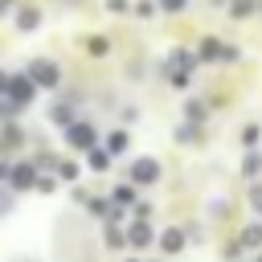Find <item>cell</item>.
<instances>
[{"instance_id":"9c48e42d","label":"cell","mask_w":262,"mask_h":262,"mask_svg":"<svg viewBox=\"0 0 262 262\" xmlns=\"http://www.w3.org/2000/svg\"><path fill=\"white\" fill-rule=\"evenodd\" d=\"M123 147H127V135H123V131H111V135H106V151H111V156H119Z\"/></svg>"},{"instance_id":"6da1fadb","label":"cell","mask_w":262,"mask_h":262,"mask_svg":"<svg viewBox=\"0 0 262 262\" xmlns=\"http://www.w3.org/2000/svg\"><path fill=\"white\" fill-rule=\"evenodd\" d=\"M29 78H33V86H57V66L37 57V61H29Z\"/></svg>"},{"instance_id":"5b68a950","label":"cell","mask_w":262,"mask_h":262,"mask_svg":"<svg viewBox=\"0 0 262 262\" xmlns=\"http://www.w3.org/2000/svg\"><path fill=\"white\" fill-rule=\"evenodd\" d=\"M127 242H131L135 250H147V246H151V225H147V221H139V225H131V233H127Z\"/></svg>"},{"instance_id":"4fadbf2b","label":"cell","mask_w":262,"mask_h":262,"mask_svg":"<svg viewBox=\"0 0 262 262\" xmlns=\"http://www.w3.org/2000/svg\"><path fill=\"white\" fill-rule=\"evenodd\" d=\"M123 242H127V237H123V233H119L115 225H106V246H111V250H119Z\"/></svg>"},{"instance_id":"7c38bea8","label":"cell","mask_w":262,"mask_h":262,"mask_svg":"<svg viewBox=\"0 0 262 262\" xmlns=\"http://www.w3.org/2000/svg\"><path fill=\"white\" fill-rule=\"evenodd\" d=\"M111 164V151L102 147V151H90V168H106Z\"/></svg>"},{"instance_id":"9a60e30c","label":"cell","mask_w":262,"mask_h":262,"mask_svg":"<svg viewBox=\"0 0 262 262\" xmlns=\"http://www.w3.org/2000/svg\"><path fill=\"white\" fill-rule=\"evenodd\" d=\"M242 168H246V172H258V168H262V160H258V156H254V151H250V156H246V164H242Z\"/></svg>"},{"instance_id":"ffe728a7","label":"cell","mask_w":262,"mask_h":262,"mask_svg":"<svg viewBox=\"0 0 262 262\" xmlns=\"http://www.w3.org/2000/svg\"><path fill=\"white\" fill-rule=\"evenodd\" d=\"M4 86H8V78H4V74H0V90H4Z\"/></svg>"},{"instance_id":"e0dca14e","label":"cell","mask_w":262,"mask_h":262,"mask_svg":"<svg viewBox=\"0 0 262 262\" xmlns=\"http://www.w3.org/2000/svg\"><path fill=\"white\" fill-rule=\"evenodd\" d=\"M250 205H254V209L262 213V188H250Z\"/></svg>"},{"instance_id":"2e32d148","label":"cell","mask_w":262,"mask_h":262,"mask_svg":"<svg viewBox=\"0 0 262 262\" xmlns=\"http://www.w3.org/2000/svg\"><path fill=\"white\" fill-rule=\"evenodd\" d=\"M37 188L41 192H53V176H37Z\"/></svg>"},{"instance_id":"3957f363","label":"cell","mask_w":262,"mask_h":262,"mask_svg":"<svg viewBox=\"0 0 262 262\" xmlns=\"http://www.w3.org/2000/svg\"><path fill=\"white\" fill-rule=\"evenodd\" d=\"M66 135H70V143H74L78 151H94V127H90V123H70Z\"/></svg>"},{"instance_id":"8fae6325","label":"cell","mask_w":262,"mask_h":262,"mask_svg":"<svg viewBox=\"0 0 262 262\" xmlns=\"http://www.w3.org/2000/svg\"><path fill=\"white\" fill-rule=\"evenodd\" d=\"M86 49H90V57H102V53H106V41H102V37H90Z\"/></svg>"},{"instance_id":"ba28073f","label":"cell","mask_w":262,"mask_h":262,"mask_svg":"<svg viewBox=\"0 0 262 262\" xmlns=\"http://www.w3.org/2000/svg\"><path fill=\"white\" fill-rule=\"evenodd\" d=\"M33 180H37V176H33V168H29V164H20V168L12 172V180H8V184H16V188H29Z\"/></svg>"},{"instance_id":"7a4b0ae2","label":"cell","mask_w":262,"mask_h":262,"mask_svg":"<svg viewBox=\"0 0 262 262\" xmlns=\"http://www.w3.org/2000/svg\"><path fill=\"white\" fill-rule=\"evenodd\" d=\"M8 102H16V106H25L29 98H33V78L29 74H20V78H8Z\"/></svg>"},{"instance_id":"8992f818","label":"cell","mask_w":262,"mask_h":262,"mask_svg":"<svg viewBox=\"0 0 262 262\" xmlns=\"http://www.w3.org/2000/svg\"><path fill=\"white\" fill-rule=\"evenodd\" d=\"M160 250H164V254H180V250H184V233H180V229H164Z\"/></svg>"},{"instance_id":"52a82bcc","label":"cell","mask_w":262,"mask_h":262,"mask_svg":"<svg viewBox=\"0 0 262 262\" xmlns=\"http://www.w3.org/2000/svg\"><path fill=\"white\" fill-rule=\"evenodd\" d=\"M37 20H41L37 8H20V12H16V29H37Z\"/></svg>"},{"instance_id":"d6986e66","label":"cell","mask_w":262,"mask_h":262,"mask_svg":"<svg viewBox=\"0 0 262 262\" xmlns=\"http://www.w3.org/2000/svg\"><path fill=\"white\" fill-rule=\"evenodd\" d=\"M180 4H184V0H164V8H180Z\"/></svg>"},{"instance_id":"ac0fdd59","label":"cell","mask_w":262,"mask_h":262,"mask_svg":"<svg viewBox=\"0 0 262 262\" xmlns=\"http://www.w3.org/2000/svg\"><path fill=\"white\" fill-rule=\"evenodd\" d=\"M12 111H16V102H0V119H8Z\"/></svg>"},{"instance_id":"44dd1931","label":"cell","mask_w":262,"mask_h":262,"mask_svg":"<svg viewBox=\"0 0 262 262\" xmlns=\"http://www.w3.org/2000/svg\"><path fill=\"white\" fill-rule=\"evenodd\" d=\"M0 209H4V196H0Z\"/></svg>"},{"instance_id":"30bf717a","label":"cell","mask_w":262,"mask_h":262,"mask_svg":"<svg viewBox=\"0 0 262 262\" xmlns=\"http://www.w3.org/2000/svg\"><path fill=\"white\" fill-rule=\"evenodd\" d=\"M242 242H246V250H254V246L262 242V225H250V229L242 233Z\"/></svg>"},{"instance_id":"5bb4252c","label":"cell","mask_w":262,"mask_h":262,"mask_svg":"<svg viewBox=\"0 0 262 262\" xmlns=\"http://www.w3.org/2000/svg\"><path fill=\"white\" fill-rule=\"evenodd\" d=\"M188 119L201 123V119H205V106H201V102H188Z\"/></svg>"},{"instance_id":"277c9868","label":"cell","mask_w":262,"mask_h":262,"mask_svg":"<svg viewBox=\"0 0 262 262\" xmlns=\"http://www.w3.org/2000/svg\"><path fill=\"white\" fill-rule=\"evenodd\" d=\"M160 180V164L156 160H135L131 164V184H156Z\"/></svg>"}]
</instances>
